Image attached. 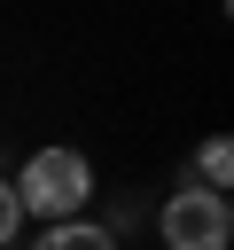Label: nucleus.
<instances>
[{
    "mask_svg": "<svg viewBox=\"0 0 234 250\" xmlns=\"http://www.w3.org/2000/svg\"><path fill=\"white\" fill-rule=\"evenodd\" d=\"M8 188H16L23 211H39V219L55 227V219H78V211L94 203V164H86L78 148H39Z\"/></svg>",
    "mask_w": 234,
    "mask_h": 250,
    "instance_id": "f257e3e1",
    "label": "nucleus"
},
{
    "mask_svg": "<svg viewBox=\"0 0 234 250\" xmlns=\"http://www.w3.org/2000/svg\"><path fill=\"white\" fill-rule=\"evenodd\" d=\"M156 227H164V250H226L234 242V203L218 195V188H172V203L156 211Z\"/></svg>",
    "mask_w": 234,
    "mask_h": 250,
    "instance_id": "f03ea898",
    "label": "nucleus"
},
{
    "mask_svg": "<svg viewBox=\"0 0 234 250\" xmlns=\"http://www.w3.org/2000/svg\"><path fill=\"white\" fill-rule=\"evenodd\" d=\"M39 250H117V234L94 227V219H55V227L39 234Z\"/></svg>",
    "mask_w": 234,
    "mask_h": 250,
    "instance_id": "7ed1b4c3",
    "label": "nucleus"
},
{
    "mask_svg": "<svg viewBox=\"0 0 234 250\" xmlns=\"http://www.w3.org/2000/svg\"><path fill=\"white\" fill-rule=\"evenodd\" d=\"M226 180H234V148L211 133V141H203V156H195V188H218V195H226Z\"/></svg>",
    "mask_w": 234,
    "mask_h": 250,
    "instance_id": "20e7f679",
    "label": "nucleus"
},
{
    "mask_svg": "<svg viewBox=\"0 0 234 250\" xmlns=\"http://www.w3.org/2000/svg\"><path fill=\"white\" fill-rule=\"evenodd\" d=\"M16 219H23V203H16V188H8V180H0V250H8V242H16Z\"/></svg>",
    "mask_w": 234,
    "mask_h": 250,
    "instance_id": "39448f33",
    "label": "nucleus"
}]
</instances>
